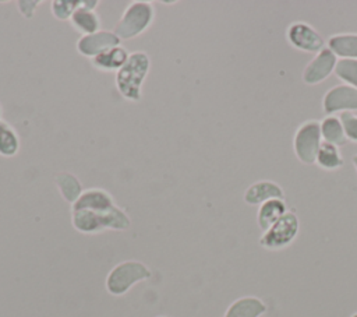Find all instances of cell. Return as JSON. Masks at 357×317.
Listing matches in <instances>:
<instances>
[{
  "label": "cell",
  "mask_w": 357,
  "mask_h": 317,
  "mask_svg": "<svg viewBox=\"0 0 357 317\" xmlns=\"http://www.w3.org/2000/svg\"><path fill=\"white\" fill-rule=\"evenodd\" d=\"M300 222L293 211H287L275 222L259 239V244L268 250H280L287 247L297 236Z\"/></svg>",
  "instance_id": "cell-6"
},
{
  "label": "cell",
  "mask_w": 357,
  "mask_h": 317,
  "mask_svg": "<svg viewBox=\"0 0 357 317\" xmlns=\"http://www.w3.org/2000/svg\"><path fill=\"white\" fill-rule=\"evenodd\" d=\"M315 163L324 170H336L343 166L344 161L337 147L322 141L319 151L317 154Z\"/></svg>",
  "instance_id": "cell-20"
},
{
  "label": "cell",
  "mask_w": 357,
  "mask_h": 317,
  "mask_svg": "<svg viewBox=\"0 0 357 317\" xmlns=\"http://www.w3.org/2000/svg\"><path fill=\"white\" fill-rule=\"evenodd\" d=\"M322 110L328 116L357 110V89L346 84L332 87L322 98Z\"/></svg>",
  "instance_id": "cell-8"
},
{
  "label": "cell",
  "mask_w": 357,
  "mask_h": 317,
  "mask_svg": "<svg viewBox=\"0 0 357 317\" xmlns=\"http://www.w3.org/2000/svg\"><path fill=\"white\" fill-rule=\"evenodd\" d=\"M335 75L346 85L357 89V59H337Z\"/></svg>",
  "instance_id": "cell-22"
},
{
  "label": "cell",
  "mask_w": 357,
  "mask_h": 317,
  "mask_svg": "<svg viewBox=\"0 0 357 317\" xmlns=\"http://www.w3.org/2000/svg\"><path fill=\"white\" fill-rule=\"evenodd\" d=\"M17 6H18L20 13L25 18H32L38 6H40V1H38V0H20V1H17Z\"/></svg>",
  "instance_id": "cell-25"
},
{
  "label": "cell",
  "mask_w": 357,
  "mask_h": 317,
  "mask_svg": "<svg viewBox=\"0 0 357 317\" xmlns=\"http://www.w3.org/2000/svg\"><path fill=\"white\" fill-rule=\"evenodd\" d=\"M321 135H322V141L332 144L335 147H343L349 142L346 134H344V128L343 124L340 121V119L337 116H326L322 121H321Z\"/></svg>",
  "instance_id": "cell-18"
},
{
  "label": "cell",
  "mask_w": 357,
  "mask_h": 317,
  "mask_svg": "<svg viewBox=\"0 0 357 317\" xmlns=\"http://www.w3.org/2000/svg\"><path fill=\"white\" fill-rule=\"evenodd\" d=\"M336 57L357 59V34H336L329 36L328 46Z\"/></svg>",
  "instance_id": "cell-17"
},
{
  "label": "cell",
  "mask_w": 357,
  "mask_h": 317,
  "mask_svg": "<svg viewBox=\"0 0 357 317\" xmlns=\"http://www.w3.org/2000/svg\"><path fill=\"white\" fill-rule=\"evenodd\" d=\"M153 20V3L146 0H135L127 6L113 32L120 39H132L144 34L152 25Z\"/></svg>",
  "instance_id": "cell-3"
},
{
  "label": "cell",
  "mask_w": 357,
  "mask_h": 317,
  "mask_svg": "<svg viewBox=\"0 0 357 317\" xmlns=\"http://www.w3.org/2000/svg\"><path fill=\"white\" fill-rule=\"evenodd\" d=\"M322 144L321 135V121L307 120L301 123L293 137V149L297 159L301 163L312 165L315 163L317 154Z\"/></svg>",
  "instance_id": "cell-5"
},
{
  "label": "cell",
  "mask_w": 357,
  "mask_h": 317,
  "mask_svg": "<svg viewBox=\"0 0 357 317\" xmlns=\"http://www.w3.org/2000/svg\"><path fill=\"white\" fill-rule=\"evenodd\" d=\"M114 205L116 204H114L110 193H107L106 190L99 189V187H92V189H86L81 193L78 200L71 205V209L96 211V209H109Z\"/></svg>",
  "instance_id": "cell-12"
},
{
  "label": "cell",
  "mask_w": 357,
  "mask_h": 317,
  "mask_svg": "<svg viewBox=\"0 0 357 317\" xmlns=\"http://www.w3.org/2000/svg\"><path fill=\"white\" fill-rule=\"evenodd\" d=\"M287 212V205L283 198H272L262 202L258 208L257 221L259 228L265 232L275 222H278Z\"/></svg>",
  "instance_id": "cell-15"
},
{
  "label": "cell",
  "mask_w": 357,
  "mask_h": 317,
  "mask_svg": "<svg viewBox=\"0 0 357 317\" xmlns=\"http://www.w3.org/2000/svg\"><path fill=\"white\" fill-rule=\"evenodd\" d=\"M272 198L284 200V190L282 189L280 184L272 180H258L248 186V189L244 193V201L248 205H261L262 202Z\"/></svg>",
  "instance_id": "cell-11"
},
{
  "label": "cell",
  "mask_w": 357,
  "mask_h": 317,
  "mask_svg": "<svg viewBox=\"0 0 357 317\" xmlns=\"http://www.w3.org/2000/svg\"><path fill=\"white\" fill-rule=\"evenodd\" d=\"M0 117H1V106H0Z\"/></svg>",
  "instance_id": "cell-28"
},
{
  "label": "cell",
  "mask_w": 357,
  "mask_h": 317,
  "mask_svg": "<svg viewBox=\"0 0 357 317\" xmlns=\"http://www.w3.org/2000/svg\"><path fill=\"white\" fill-rule=\"evenodd\" d=\"M339 119L343 124L347 140L351 142H357V115L354 112H343L340 113Z\"/></svg>",
  "instance_id": "cell-24"
},
{
  "label": "cell",
  "mask_w": 357,
  "mask_h": 317,
  "mask_svg": "<svg viewBox=\"0 0 357 317\" xmlns=\"http://www.w3.org/2000/svg\"><path fill=\"white\" fill-rule=\"evenodd\" d=\"M121 39L113 31L100 29L91 35H82L77 40V50L79 54L93 59L102 52L119 46Z\"/></svg>",
  "instance_id": "cell-10"
},
{
  "label": "cell",
  "mask_w": 357,
  "mask_h": 317,
  "mask_svg": "<svg viewBox=\"0 0 357 317\" xmlns=\"http://www.w3.org/2000/svg\"><path fill=\"white\" fill-rule=\"evenodd\" d=\"M286 38L293 47L305 53H318L325 47L324 38L307 22L296 21L290 24L286 31Z\"/></svg>",
  "instance_id": "cell-7"
},
{
  "label": "cell",
  "mask_w": 357,
  "mask_h": 317,
  "mask_svg": "<svg viewBox=\"0 0 357 317\" xmlns=\"http://www.w3.org/2000/svg\"><path fill=\"white\" fill-rule=\"evenodd\" d=\"M71 27L78 31L82 35H91L98 31H100V18L95 10H89L84 7V0L82 6L71 15L70 18Z\"/></svg>",
  "instance_id": "cell-16"
},
{
  "label": "cell",
  "mask_w": 357,
  "mask_h": 317,
  "mask_svg": "<svg viewBox=\"0 0 357 317\" xmlns=\"http://www.w3.org/2000/svg\"><path fill=\"white\" fill-rule=\"evenodd\" d=\"M20 151V137L17 131L4 120L0 119V155L11 158Z\"/></svg>",
  "instance_id": "cell-21"
},
{
  "label": "cell",
  "mask_w": 357,
  "mask_h": 317,
  "mask_svg": "<svg viewBox=\"0 0 357 317\" xmlns=\"http://www.w3.org/2000/svg\"><path fill=\"white\" fill-rule=\"evenodd\" d=\"M351 317H357V313H354V314H353V316H351Z\"/></svg>",
  "instance_id": "cell-27"
},
{
  "label": "cell",
  "mask_w": 357,
  "mask_h": 317,
  "mask_svg": "<svg viewBox=\"0 0 357 317\" xmlns=\"http://www.w3.org/2000/svg\"><path fill=\"white\" fill-rule=\"evenodd\" d=\"M336 63L337 57L333 54V52L324 47L305 66L303 71V81L307 85H317L325 81L335 71Z\"/></svg>",
  "instance_id": "cell-9"
},
{
  "label": "cell",
  "mask_w": 357,
  "mask_h": 317,
  "mask_svg": "<svg viewBox=\"0 0 357 317\" xmlns=\"http://www.w3.org/2000/svg\"><path fill=\"white\" fill-rule=\"evenodd\" d=\"M151 278V270L141 261L128 260L117 264L106 277V290L113 296L127 293L135 283Z\"/></svg>",
  "instance_id": "cell-4"
},
{
  "label": "cell",
  "mask_w": 357,
  "mask_h": 317,
  "mask_svg": "<svg viewBox=\"0 0 357 317\" xmlns=\"http://www.w3.org/2000/svg\"><path fill=\"white\" fill-rule=\"evenodd\" d=\"M71 223L75 230L93 235L100 233L103 230H126L131 225V219L128 214L114 205L109 209H71Z\"/></svg>",
  "instance_id": "cell-1"
},
{
  "label": "cell",
  "mask_w": 357,
  "mask_h": 317,
  "mask_svg": "<svg viewBox=\"0 0 357 317\" xmlns=\"http://www.w3.org/2000/svg\"><path fill=\"white\" fill-rule=\"evenodd\" d=\"M54 183L63 196V198L71 205L78 200L81 193L84 191L81 182L78 177L70 172H60L54 176Z\"/></svg>",
  "instance_id": "cell-19"
},
{
  "label": "cell",
  "mask_w": 357,
  "mask_h": 317,
  "mask_svg": "<svg viewBox=\"0 0 357 317\" xmlns=\"http://www.w3.org/2000/svg\"><path fill=\"white\" fill-rule=\"evenodd\" d=\"M128 56H130V53L127 52V49L123 47L121 45H119V46L107 49V50L102 52L100 54L95 56L93 59H91V64H92V67H95L99 71H106V73L116 71L117 73L124 66Z\"/></svg>",
  "instance_id": "cell-13"
},
{
  "label": "cell",
  "mask_w": 357,
  "mask_h": 317,
  "mask_svg": "<svg viewBox=\"0 0 357 317\" xmlns=\"http://www.w3.org/2000/svg\"><path fill=\"white\" fill-rule=\"evenodd\" d=\"M151 70V57L142 50L130 53L124 66L116 73V88L120 95L131 102L142 96V84Z\"/></svg>",
  "instance_id": "cell-2"
},
{
  "label": "cell",
  "mask_w": 357,
  "mask_h": 317,
  "mask_svg": "<svg viewBox=\"0 0 357 317\" xmlns=\"http://www.w3.org/2000/svg\"><path fill=\"white\" fill-rule=\"evenodd\" d=\"M82 6V0H53L50 11L59 21H70L71 15Z\"/></svg>",
  "instance_id": "cell-23"
},
{
  "label": "cell",
  "mask_w": 357,
  "mask_h": 317,
  "mask_svg": "<svg viewBox=\"0 0 357 317\" xmlns=\"http://www.w3.org/2000/svg\"><path fill=\"white\" fill-rule=\"evenodd\" d=\"M266 311V304L255 296H244L234 300L223 317H261Z\"/></svg>",
  "instance_id": "cell-14"
},
{
  "label": "cell",
  "mask_w": 357,
  "mask_h": 317,
  "mask_svg": "<svg viewBox=\"0 0 357 317\" xmlns=\"http://www.w3.org/2000/svg\"><path fill=\"white\" fill-rule=\"evenodd\" d=\"M351 162H353V165H354V168H356V170H357V154H356V155H353Z\"/></svg>",
  "instance_id": "cell-26"
}]
</instances>
